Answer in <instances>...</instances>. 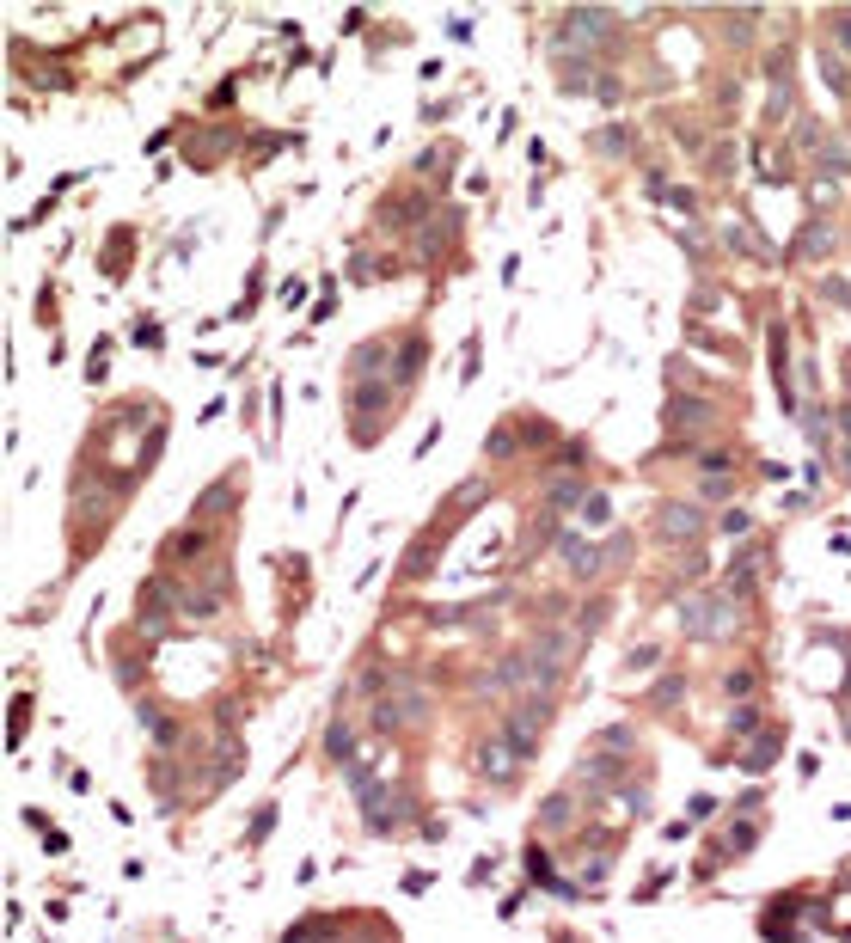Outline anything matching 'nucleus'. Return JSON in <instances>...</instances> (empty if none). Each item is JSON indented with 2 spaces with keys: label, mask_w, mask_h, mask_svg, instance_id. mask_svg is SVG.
Segmentation results:
<instances>
[{
  "label": "nucleus",
  "mask_w": 851,
  "mask_h": 943,
  "mask_svg": "<svg viewBox=\"0 0 851 943\" xmlns=\"http://www.w3.org/2000/svg\"><path fill=\"white\" fill-rule=\"evenodd\" d=\"M625 31V19L613 7H570L552 31V49H576V56H600V49H613Z\"/></svg>",
  "instance_id": "nucleus-3"
},
{
  "label": "nucleus",
  "mask_w": 851,
  "mask_h": 943,
  "mask_svg": "<svg viewBox=\"0 0 851 943\" xmlns=\"http://www.w3.org/2000/svg\"><path fill=\"white\" fill-rule=\"evenodd\" d=\"M423 368H429V337H423V331H398V356H392V386H398V392H411V386L423 380Z\"/></svg>",
  "instance_id": "nucleus-10"
},
{
  "label": "nucleus",
  "mask_w": 851,
  "mask_h": 943,
  "mask_svg": "<svg viewBox=\"0 0 851 943\" xmlns=\"http://www.w3.org/2000/svg\"><path fill=\"white\" fill-rule=\"evenodd\" d=\"M515 429H521V448H552L558 441V423H545V417H515Z\"/></svg>",
  "instance_id": "nucleus-23"
},
{
  "label": "nucleus",
  "mask_w": 851,
  "mask_h": 943,
  "mask_svg": "<svg viewBox=\"0 0 851 943\" xmlns=\"http://www.w3.org/2000/svg\"><path fill=\"white\" fill-rule=\"evenodd\" d=\"M515 766H521V754L509 748V741H484V748H478V772H484L490 784H509Z\"/></svg>",
  "instance_id": "nucleus-17"
},
{
  "label": "nucleus",
  "mask_w": 851,
  "mask_h": 943,
  "mask_svg": "<svg viewBox=\"0 0 851 943\" xmlns=\"http://www.w3.org/2000/svg\"><path fill=\"white\" fill-rule=\"evenodd\" d=\"M723 417V405L711 399V392H668V411H662V423H668V435H674V448L686 441V454H692V441H698V429H711Z\"/></svg>",
  "instance_id": "nucleus-4"
},
{
  "label": "nucleus",
  "mask_w": 851,
  "mask_h": 943,
  "mask_svg": "<svg viewBox=\"0 0 851 943\" xmlns=\"http://www.w3.org/2000/svg\"><path fill=\"white\" fill-rule=\"evenodd\" d=\"M129 337L141 343V350H160V343H166V331H160V319H135V325H129Z\"/></svg>",
  "instance_id": "nucleus-28"
},
{
  "label": "nucleus",
  "mask_w": 851,
  "mask_h": 943,
  "mask_svg": "<svg viewBox=\"0 0 851 943\" xmlns=\"http://www.w3.org/2000/svg\"><path fill=\"white\" fill-rule=\"evenodd\" d=\"M558 558H564V570H570L576 582H594L600 570H607V552H600L594 539H582V533H564V539H558Z\"/></svg>",
  "instance_id": "nucleus-12"
},
{
  "label": "nucleus",
  "mask_w": 851,
  "mask_h": 943,
  "mask_svg": "<svg viewBox=\"0 0 851 943\" xmlns=\"http://www.w3.org/2000/svg\"><path fill=\"white\" fill-rule=\"evenodd\" d=\"M129 258H135V227H111L105 258H98V264H105V276H111V282H123V276H129Z\"/></svg>",
  "instance_id": "nucleus-18"
},
{
  "label": "nucleus",
  "mask_w": 851,
  "mask_h": 943,
  "mask_svg": "<svg viewBox=\"0 0 851 943\" xmlns=\"http://www.w3.org/2000/svg\"><path fill=\"white\" fill-rule=\"evenodd\" d=\"M833 252H839V227H833V215H809L803 233L790 239V252H784V258H790V264H827Z\"/></svg>",
  "instance_id": "nucleus-8"
},
{
  "label": "nucleus",
  "mask_w": 851,
  "mask_h": 943,
  "mask_svg": "<svg viewBox=\"0 0 851 943\" xmlns=\"http://www.w3.org/2000/svg\"><path fill=\"white\" fill-rule=\"evenodd\" d=\"M447 160H454V147H423V154H417V184H435V178L447 184V178H454Z\"/></svg>",
  "instance_id": "nucleus-19"
},
{
  "label": "nucleus",
  "mask_w": 851,
  "mask_h": 943,
  "mask_svg": "<svg viewBox=\"0 0 851 943\" xmlns=\"http://www.w3.org/2000/svg\"><path fill=\"white\" fill-rule=\"evenodd\" d=\"M723 686H729V692H754V668H729Z\"/></svg>",
  "instance_id": "nucleus-39"
},
{
  "label": "nucleus",
  "mask_w": 851,
  "mask_h": 943,
  "mask_svg": "<svg viewBox=\"0 0 851 943\" xmlns=\"http://www.w3.org/2000/svg\"><path fill=\"white\" fill-rule=\"evenodd\" d=\"M821 80H827V86H833L839 98L851 92V62L839 56V49H833V43H821Z\"/></svg>",
  "instance_id": "nucleus-20"
},
{
  "label": "nucleus",
  "mask_w": 851,
  "mask_h": 943,
  "mask_svg": "<svg viewBox=\"0 0 851 943\" xmlns=\"http://www.w3.org/2000/svg\"><path fill=\"white\" fill-rule=\"evenodd\" d=\"M325 754H331L337 766H349V760H356V729H349L343 717H337V723L325 729Z\"/></svg>",
  "instance_id": "nucleus-22"
},
{
  "label": "nucleus",
  "mask_w": 851,
  "mask_h": 943,
  "mask_svg": "<svg viewBox=\"0 0 851 943\" xmlns=\"http://www.w3.org/2000/svg\"><path fill=\"white\" fill-rule=\"evenodd\" d=\"M337 25H343V37H356V31H368V13H362V7H349Z\"/></svg>",
  "instance_id": "nucleus-38"
},
{
  "label": "nucleus",
  "mask_w": 851,
  "mask_h": 943,
  "mask_svg": "<svg viewBox=\"0 0 851 943\" xmlns=\"http://www.w3.org/2000/svg\"><path fill=\"white\" fill-rule=\"evenodd\" d=\"M233 503H239V478L227 472V478H215L209 490H196L190 521H203V527H209V521H227V515H233Z\"/></svg>",
  "instance_id": "nucleus-13"
},
{
  "label": "nucleus",
  "mask_w": 851,
  "mask_h": 943,
  "mask_svg": "<svg viewBox=\"0 0 851 943\" xmlns=\"http://www.w3.org/2000/svg\"><path fill=\"white\" fill-rule=\"evenodd\" d=\"M656 533H662L668 545L698 539V533H705V509H698V503H680V496H674V503H662V509H656Z\"/></svg>",
  "instance_id": "nucleus-11"
},
{
  "label": "nucleus",
  "mask_w": 851,
  "mask_h": 943,
  "mask_svg": "<svg viewBox=\"0 0 851 943\" xmlns=\"http://www.w3.org/2000/svg\"><path fill=\"white\" fill-rule=\"evenodd\" d=\"M723 533H735V539L754 533V515H747V509H729V515H723Z\"/></svg>",
  "instance_id": "nucleus-35"
},
{
  "label": "nucleus",
  "mask_w": 851,
  "mask_h": 943,
  "mask_svg": "<svg viewBox=\"0 0 851 943\" xmlns=\"http://www.w3.org/2000/svg\"><path fill=\"white\" fill-rule=\"evenodd\" d=\"M447 221H429L423 233H417V258H423V270H441V258L454 252V239H460V227H466V209H441Z\"/></svg>",
  "instance_id": "nucleus-9"
},
{
  "label": "nucleus",
  "mask_w": 851,
  "mask_h": 943,
  "mask_svg": "<svg viewBox=\"0 0 851 943\" xmlns=\"http://www.w3.org/2000/svg\"><path fill=\"white\" fill-rule=\"evenodd\" d=\"M576 515H582V527H607V521H613V503H607V490H588Z\"/></svg>",
  "instance_id": "nucleus-25"
},
{
  "label": "nucleus",
  "mask_w": 851,
  "mask_h": 943,
  "mask_svg": "<svg viewBox=\"0 0 851 943\" xmlns=\"http://www.w3.org/2000/svg\"><path fill=\"white\" fill-rule=\"evenodd\" d=\"M754 723H760V711H754V705H741V711H729V735H747V729H754Z\"/></svg>",
  "instance_id": "nucleus-34"
},
{
  "label": "nucleus",
  "mask_w": 851,
  "mask_h": 943,
  "mask_svg": "<svg viewBox=\"0 0 851 943\" xmlns=\"http://www.w3.org/2000/svg\"><path fill=\"white\" fill-rule=\"evenodd\" d=\"M668 203H674V209L692 221V215H698V190H686V184H680V190H668Z\"/></svg>",
  "instance_id": "nucleus-32"
},
{
  "label": "nucleus",
  "mask_w": 851,
  "mask_h": 943,
  "mask_svg": "<svg viewBox=\"0 0 851 943\" xmlns=\"http://www.w3.org/2000/svg\"><path fill=\"white\" fill-rule=\"evenodd\" d=\"M815 178H821V184H845V178H851V147H845V141L827 135V141L815 147Z\"/></svg>",
  "instance_id": "nucleus-16"
},
{
  "label": "nucleus",
  "mask_w": 851,
  "mask_h": 943,
  "mask_svg": "<svg viewBox=\"0 0 851 943\" xmlns=\"http://www.w3.org/2000/svg\"><path fill=\"white\" fill-rule=\"evenodd\" d=\"M392 356H398V337H392V331H374V337H362L356 350L343 356V374H349V380H392V368H386Z\"/></svg>",
  "instance_id": "nucleus-7"
},
{
  "label": "nucleus",
  "mask_w": 851,
  "mask_h": 943,
  "mask_svg": "<svg viewBox=\"0 0 851 943\" xmlns=\"http://www.w3.org/2000/svg\"><path fill=\"white\" fill-rule=\"evenodd\" d=\"M300 301H307V282L288 276V282H282V307H300Z\"/></svg>",
  "instance_id": "nucleus-37"
},
{
  "label": "nucleus",
  "mask_w": 851,
  "mask_h": 943,
  "mask_svg": "<svg viewBox=\"0 0 851 943\" xmlns=\"http://www.w3.org/2000/svg\"><path fill=\"white\" fill-rule=\"evenodd\" d=\"M766 362H772V386H778L784 417H803V399H796V350H790L784 319H772V331H766Z\"/></svg>",
  "instance_id": "nucleus-5"
},
{
  "label": "nucleus",
  "mask_w": 851,
  "mask_h": 943,
  "mask_svg": "<svg viewBox=\"0 0 851 943\" xmlns=\"http://www.w3.org/2000/svg\"><path fill=\"white\" fill-rule=\"evenodd\" d=\"M588 147H594V154L607 160V166H619V160L637 154V129H631V123H607V129H594V135H588Z\"/></svg>",
  "instance_id": "nucleus-15"
},
{
  "label": "nucleus",
  "mask_w": 851,
  "mask_h": 943,
  "mask_svg": "<svg viewBox=\"0 0 851 943\" xmlns=\"http://www.w3.org/2000/svg\"><path fill=\"white\" fill-rule=\"evenodd\" d=\"M343 276L349 282H398V276H405V258H398V252H386V258L380 252H356V258L343 264Z\"/></svg>",
  "instance_id": "nucleus-14"
},
{
  "label": "nucleus",
  "mask_w": 851,
  "mask_h": 943,
  "mask_svg": "<svg viewBox=\"0 0 851 943\" xmlns=\"http://www.w3.org/2000/svg\"><path fill=\"white\" fill-rule=\"evenodd\" d=\"M423 717H429V692H417V686H398V692H386V699L374 705V729L380 735H405Z\"/></svg>",
  "instance_id": "nucleus-6"
},
{
  "label": "nucleus",
  "mask_w": 851,
  "mask_h": 943,
  "mask_svg": "<svg viewBox=\"0 0 851 943\" xmlns=\"http://www.w3.org/2000/svg\"><path fill=\"white\" fill-rule=\"evenodd\" d=\"M398 399H405V392H398L392 380H349V392H343V411L356 417V423H349V435H356V448H374V441H380V429L398 417Z\"/></svg>",
  "instance_id": "nucleus-2"
},
{
  "label": "nucleus",
  "mask_w": 851,
  "mask_h": 943,
  "mask_svg": "<svg viewBox=\"0 0 851 943\" xmlns=\"http://www.w3.org/2000/svg\"><path fill=\"white\" fill-rule=\"evenodd\" d=\"M105 374H111V337H98V343H92V356H86V380L98 386Z\"/></svg>",
  "instance_id": "nucleus-27"
},
{
  "label": "nucleus",
  "mask_w": 851,
  "mask_h": 943,
  "mask_svg": "<svg viewBox=\"0 0 851 943\" xmlns=\"http://www.w3.org/2000/svg\"><path fill=\"white\" fill-rule=\"evenodd\" d=\"M37 319L56 325V288H49V282H43V294H37Z\"/></svg>",
  "instance_id": "nucleus-36"
},
{
  "label": "nucleus",
  "mask_w": 851,
  "mask_h": 943,
  "mask_svg": "<svg viewBox=\"0 0 851 943\" xmlns=\"http://www.w3.org/2000/svg\"><path fill=\"white\" fill-rule=\"evenodd\" d=\"M435 221V190L429 184H392V190H380V203H374V233L380 239H417L423 227Z\"/></svg>",
  "instance_id": "nucleus-1"
},
{
  "label": "nucleus",
  "mask_w": 851,
  "mask_h": 943,
  "mask_svg": "<svg viewBox=\"0 0 851 943\" xmlns=\"http://www.w3.org/2000/svg\"><path fill=\"white\" fill-rule=\"evenodd\" d=\"M705 172H711V178H735V147H729V141L711 147V166H705Z\"/></svg>",
  "instance_id": "nucleus-30"
},
{
  "label": "nucleus",
  "mask_w": 851,
  "mask_h": 943,
  "mask_svg": "<svg viewBox=\"0 0 851 943\" xmlns=\"http://www.w3.org/2000/svg\"><path fill=\"white\" fill-rule=\"evenodd\" d=\"M821 294H827L833 307H845V313H851V282H845V276H827V282H821Z\"/></svg>",
  "instance_id": "nucleus-31"
},
{
  "label": "nucleus",
  "mask_w": 851,
  "mask_h": 943,
  "mask_svg": "<svg viewBox=\"0 0 851 943\" xmlns=\"http://www.w3.org/2000/svg\"><path fill=\"white\" fill-rule=\"evenodd\" d=\"M778 741H784L778 729H772V735H760V741H754V748H747V754H741V766H747V772H766V766L778 760Z\"/></svg>",
  "instance_id": "nucleus-24"
},
{
  "label": "nucleus",
  "mask_w": 851,
  "mask_h": 943,
  "mask_svg": "<svg viewBox=\"0 0 851 943\" xmlns=\"http://www.w3.org/2000/svg\"><path fill=\"white\" fill-rule=\"evenodd\" d=\"M570 797H545V815H539V827H570Z\"/></svg>",
  "instance_id": "nucleus-29"
},
{
  "label": "nucleus",
  "mask_w": 851,
  "mask_h": 943,
  "mask_svg": "<svg viewBox=\"0 0 851 943\" xmlns=\"http://www.w3.org/2000/svg\"><path fill=\"white\" fill-rule=\"evenodd\" d=\"M692 466H698V472H711V478H723V472H735V448H698Z\"/></svg>",
  "instance_id": "nucleus-26"
},
{
  "label": "nucleus",
  "mask_w": 851,
  "mask_h": 943,
  "mask_svg": "<svg viewBox=\"0 0 851 943\" xmlns=\"http://www.w3.org/2000/svg\"><path fill=\"white\" fill-rule=\"evenodd\" d=\"M515 454H521V429H515V423H503V429L484 435V460H515Z\"/></svg>",
  "instance_id": "nucleus-21"
},
{
  "label": "nucleus",
  "mask_w": 851,
  "mask_h": 943,
  "mask_svg": "<svg viewBox=\"0 0 851 943\" xmlns=\"http://www.w3.org/2000/svg\"><path fill=\"white\" fill-rule=\"evenodd\" d=\"M674 141L698 154V147H705V129H698V123H674Z\"/></svg>",
  "instance_id": "nucleus-33"
}]
</instances>
